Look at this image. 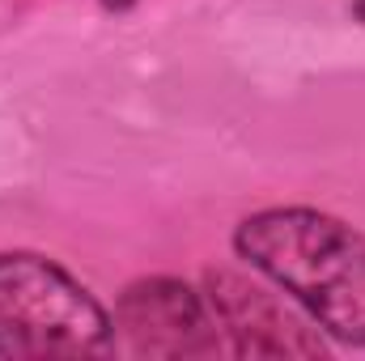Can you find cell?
Masks as SVG:
<instances>
[{"instance_id": "2", "label": "cell", "mask_w": 365, "mask_h": 361, "mask_svg": "<svg viewBox=\"0 0 365 361\" xmlns=\"http://www.w3.org/2000/svg\"><path fill=\"white\" fill-rule=\"evenodd\" d=\"M115 319L51 255L0 251V353L4 357H106Z\"/></svg>"}, {"instance_id": "4", "label": "cell", "mask_w": 365, "mask_h": 361, "mask_svg": "<svg viewBox=\"0 0 365 361\" xmlns=\"http://www.w3.org/2000/svg\"><path fill=\"white\" fill-rule=\"evenodd\" d=\"M208 310L234 357H327L331 345L280 293L255 276L212 268L204 276Z\"/></svg>"}, {"instance_id": "1", "label": "cell", "mask_w": 365, "mask_h": 361, "mask_svg": "<svg viewBox=\"0 0 365 361\" xmlns=\"http://www.w3.org/2000/svg\"><path fill=\"white\" fill-rule=\"evenodd\" d=\"M234 255L331 340L365 349V234L336 213L280 204L234 225Z\"/></svg>"}, {"instance_id": "5", "label": "cell", "mask_w": 365, "mask_h": 361, "mask_svg": "<svg viewBox=\"0 0 365 361\" xmlns=\"http://www.w3.org/2000/svg\"><path fill=\"white\" fill-rule=\"evenodd\" d=\"M98 4H102V9H110V13H128L136 0H98Z\"/></svg>"}, {"instance_id": "3", "label": "cell", "mask_w": 365, "mask_h": 361, "mask_svg": "<svg viewBox=\"0 0 365 361\" xmlns=\"http://www.w3.org/2000/svg\"><path fill=\"white\" fill-rule=\"evenodd\" d=\"M115 345L132 357H221L230 353L204 289L179 276H140L115 298Z\"/></svg>"}, {"instance_id": "7", "label": "cell", "mask_w": 365, "mask_h": 361, "mask_svg": "<svg viewBox=\"0 0 365 361\" xmlns=\"http://www.w3.org/2000/svg\"><path fill=\"white\" fill-rule=\"evenodd\" d=\"M0 357H4V353H0Z\"/></svg>"}, {"instance_id": "6", "label": "cell", "mask_w": 365, "mask_h": 361, "mask_svg": "<svg viewBox=\"0 0 365 361\" xmlns=\"http://www.w3.org/2000/svg\"><path fill=\"white\" fill-rule=\"evenodd\" d=\"M353 17L365 26V0H353Z\"/></svg>"}]
</instances>
